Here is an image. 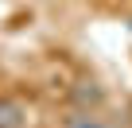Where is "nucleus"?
I'll list each match as a JSON object with an SVG mask.
<instances>
[{
    "instance_id": "2",
    "label": "nucleus",
    "mask_w": 132,
    "mask_h": 128,
    "mask_svg": "<svg viewBox=\"0 0 132 128\" xmlns=\"http://www.w3.org/2000/svg\"><path fill=\"white\" fill-rule=\"evenodd\" d=\"M66 128H124V124H113L101 116V109H74L66 116Z\"/></svg>"
},
{
    "instance_id": "3",
    "label": "nucleus",
    "mask_w": 132,
    "mask_h": 128,
    "mask_svg": "<svg viewBox=\"0 0 132 128\" xmlns=\"http://www.w3.org/2000/svg\"><path fill=\"white\" fill-rule=\"evenodd\" d=\"M70 97H74V105H78V109H101V101H105V89H101L97 82H78Z\"/></svg>"
},
{
    "instance_id": "1",
    "label": "nucleus",
    "mask_w": 132,
    "mask_h": 128,
    "mask_svg": "<svg viewBox=\"0 0 132 128\" xmlns=\"http://www.w3.org/2000/svg\"><path fill=\"white\" fill-rule=\"evenodd\" d=\"M27 124V105L20 97H0V128H23Z\"/></svg>"
}]
</instances>
